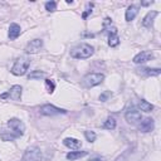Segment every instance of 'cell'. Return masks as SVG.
Masks as SVG:
<instances>
[{
  "instance_id": "6da1fadb",
  "label": "cell",
  "mask_w": 161,
  "mask_h": 161,
  "mask_svg": "<svg viewBox=\"0 0 161 161\" xmlns=\"http://www.w3.org/2000/svg\"><path fill=\"white\" fill-rule=\"evenodd\" d=\"M93 53H94V48L91 44L82 43L70 50V57L74 59H87V58L92 57Z\"/></svg>"
},
{
  "instance_id": "7a4b0ae2",
  "label": "cell",
  "mask_w": 161,
  "mask_h": 161,
  "mask_svg": "<svg viewBox=\"0 0 161 161\" xmlns=\"http://www.w3.org/2000/svg\"><path fill=\"white\" fill-rule=\"evenodd\" d=\"M29 65H30V58L23 55V57L18 58V59L15 60V63H14V65L11 67V70H10V72H11L14 75H18V77H19V75H24V74L26 73Z\"/></svg>"
},
{
  "instance_id": "3957f363",
  "label": "cell",
  "mask_w": 161,
  "mask_h": 161,
  "mask_svg": "<svg viewBox=\"0 0 161 161\" xmlns=\"http://www.w3.org/2000/svg\"><path fill=\"white\" fill-rule=\"evenodd\" d=\"M104 79V75L102 73H88L87 75L83 77L82 79V83L84 87L87 88H92V87H96L98 84H101Z\"/></svg>"
},
{
  "instance_id": "277c9868",
  "label": "cell",
  "mask_w": 161,
  "mask_h": 161,
  "mask_svg": "<svg viewBox=\"0 0 161 161\" xmlns=\"http://www.w3.org/2000/svg\"><path fill=\"white\" fill-rule=\"evenodd\" d=\"M21 161H42V152L40 148L36 146L28 147L21 157Z\"/></svg>"
},
{
  "instance_id": "5b68a950",
  "label": "cell",
  "mask_w": 161,
  "mask_h": 161,
  "mask_svg": "<svg viewBox=\"0 0 161 161\" xmlns=\"http://www.w3.org/2000/svg\"><path fill=\"white\" fill-rule=\"evenodd\" d=\"M21 93H23V88H21V86L15 84V86H13V87L9 89V92L0 94V99H5V98L9 97V98L13 99V101H20V98H21Z\"/></svg>"
},
{
  "instance_id": "8992f818",
  "label": "cell",
  "mask_w": 161,
  "mask_h": 161,
  "mask_svg": "<svg viewBox=\"0 0 161 161\" xmlns=\"http://www.w3.org/2000/svg\"><path fill=\"white\" fill-rule=\"evenodd\" d=\"M40 113L44 116H57V114H65L67 111L59 107H55L54 104H43L40 107Z\"/></svg>"
},
{
  "instance_id": "52a82bcc",
  "label": "cell",
  "mask_w": 161,
  "mask_h": 161,
  "mask_svg": "<svg viewBox=\"0 0 161 161\" xmlns=\"http://www.w3.org/2000/svg\"><path fill=\"white\" fill-rule=\"evenodd\" d=\"M125 118L126 121L130 123V125H136L137 122H140L142 119V116H141V112L135 108V107H130L126 113H125Z\"/></svg>"
},
{
  "instance_id": "ba28073f",
  "label": "cell",
  "mask_w": 161,
  "mask_h": 161,
  "mask_svg": "<svg viewBox=\"0 0 161 161\" xmlns=\"http://www.w3.org/2000/svg\"><path fill=\"white\" fill-rule=\"evenodd\" d=\"M8 126L10 127V130H13V132L16 136H21L25 132V125L19 118H10L8 121Z\"/></svg>"
},
{
  "instance_id": "9c48e42d",
  "label": "cell",
  "mask_w": 161,
  "mask_h": 161,
  "mask_svg": "<svg viewBox=\"0 0 161 161\" xmlns=\"http://www.w3.org/2000/svg\"><path fill=\"white\" fill-rule=\"evenodd\" d=\"M42 48H43V40L36 38V39L30 40V42L26 44V47H25V52L29 53V54H35V53L40 52Z\"/></svg>"
},
{
  "instance_id": "30bf717a",
  "label": "cell",
  "mask_w": 161,
  "mask_h": 161,
  "mask_svg": "<svg viewBox=\"0 0 161 161\" xmlns=\"http://www.w3.org/2000/svg\"><path fill=\"white\" fill-rule=\"evenodd\" d=\"M152 58H153L152 52H150V50H142V52H140L138 54H136L133 57L132 62L135 64H142V63H146V62L151 60Z\"/></svg>"
},
{
  "instance_id": "8fae6325",
  "label": "cell",
  "mask_w": 161,
  "mask_h": 161,
  "mask_svg": "<svg viewBox=\"0 0 161 161\" xmlns=\"http://www.w3.org/2000/svg\"><path fill=\"white\" fill-rule=\"evenodd\" d=\"M153 127H155L153 119L150 118V117H146V118H143V119L141 121V123H140V126H138V130H140V132L147 133V132H151V131L153 130Z\"/></svg>"
},
{
  "instance_id": "7c38bea8",
  "label": "cell",
  "mask_w": 161,
  "mask_h": 161,
  "mask_svg": "<svg viewBox=\"0 0 161 161\" xmlns=\"http://www.w3.org/2000/svg\"><path fill=\"white\" fill-rule=\"evenodd\" d=\"M157 15H158V11H155V10L148 11V13L146 14V16L142 19V26H145V28H151L152 24H153L155 18H156Z\"/></svg>"
},
{
  "instance_id": "4fadbf2b",
  "label": "cell",
  "mask_w": 161,
  "mask_h": 161,
  "mask_svg": "<svg viewBox=\"0 0 161 161\" xmlns=\"http://www.w3.org/2000/svg\"><path fill=\"white\" fill-rule=\"evenodd\" d=\"M63 145L67 146V147L70 148V150H78V148L82 147V142H80L79 140H77V138H73V137H67V138H64V140H63Z\"/></svg>"
},
{
  "instance_id": "5bb4252c",
  "label": "cell",
  "mask_w": 161,
  "mask_h": 161,
  "mask_svg": "<svg viewBox=\"0 0 161 161\" xmlns=\"http://www.w3.org/2000/svg\"><path fill=\"white\" fill-rule=\"evenodd\" d=\"M20 34H21L20 25H18L16 23H11L10 26H9V39L10 40H15Z\"/></svg>"
},
{
  "instance_id": "9a60e30c",
  "label": "cell",
  "mask_w": 161,
  "mask_h": 161,
  "mask_svg": "<svg viewBox=\"0 0 161 161\" xmlns=\"http://www.w3.org/2000/svg\"><path fill=\"white\" fill-rule=\"evenodd\" d=\"M138 14V8L136 5H130L126 10V14H125V19L126 21H132Z\"/></svg>"
},
{
  "instance_id": "2e32d148",
  "label": "cell",
  "mask_w": 161,
  "mask_h": 161,
  "mask_svg": "<svg viewBox=\"0 0 161 161\" xmlns=\"http://www.w3.org/2000/svg\"><path fill=\"white\" fill-rule=\"evenodd\" d=\"M119 44V38L117 35V29L112 28V31H109L108 35V45L109 47H117Z\"/></svg>"
},
{
  "instance_id": "e0dca14e",
  "label": "cell",
  "mask_w": 161,
  "mask_h": 161,
  "mask_svg": "<svg viewBox=\"0 0 161 161\" xmlns=\"http://www.w3.org/2000/svg\"><path fill=\"white\" fill-rule=\"evenodd\" d=\"M88 152L87 151H70L67 153V160H70V161H74L77 158H80L83 156H87Z\"/></svg>"
},
{
  "instance_id": "ac0fdd59",
  "label": "cell",
  "mask_w": 161,
  "mask_h": 161,
  "mask_svg": "<svg viewBox=\"0 0 161 161\" xmlns=\"http://www.w3.org/2000/svg\"><path fill=\"white\" fill-rule=\"evenodd\" d=\"M140 74H143V75H158L161 73V69L160 68H141L138 69Z\"/></svg>"
},
{
  "instance_id": "d6986e66",
  "label": "cell",
  "mask_w": 161,
  "mask_h": 161,
  "mask_svg": "<svg viewBox=\"0 0 161 161\" xmlns=\"http://www.w3.org/2000/svg\"><path fill=\"white\" fill-rule=\"evenodd\" d=\"M16 137H19V136H16V135L13 133V132L9 133L6 130H3L1 133H0V138H1L3 141H13V140H15Z\"/></svg>"
},
{
  "instance_id": "ffe728a7",
  "label": "cell",
  "mask_w": 161,
  "mask_h": 161,
  "mask_svg": "<svg viewBox=\"0 0 161 161\" xmlns=\"http://www.w3.org/2000/svg\"><path fill=\"white\" fill-rule=\"evenodd\" d=\"M138 106H140V109L143 111V112H151L153 109V104H151L150 102H147L145 99H141L140 103H138Z\"/></svg>"
},
{
  "instance_id": "44dd1931",
  "label": "cell",
  "mask_w": 161,
  "mask_h": 161,
  "mask_svg": "<svg viewBox=\"0 0 161 161\" xmlns=\"http://www.w3.org/2000/svg\"><path fill=\"white\" fill-rule=\"evenodd\" d=\"M116 125H117L116 118L114 117H108L104 121V123H103V128H106V130H114L116 128Z\"/></svg>"
},
{
  "instance_id": "7402d4cb",
  "label": "cell",
  "mask_w": 161,
  "mask_h": 161,
  "mask_svg": "<svg viewBox=\"0 0 161 161\" xmlns=\"http://www.w3.org/2000/svg\"><path fill=\"white\" fill-rule=\"evenodd\" d=\"M45 77V73L42 70H33L28 74V79H42Z\"/></svg>"
},
{
  "instance_id": "603a6c76",
  "label": "cell",
  "mask_w": 161,
  "mask_h": 161,
  "mask_svg": "<svg viewBox=\"0 0 161 161\" xmlns=\"http://www.w3.org/2000/svg\"><path fill=\"white\" fill-rule=\"evenodd\" d=\"M84 137L88 142H94L97 138V135L93 131H84Z\"/></svg>"
},
{
  "instance_id": "cb8c5ba5",
  "label": "cell",
  "mask_w": 161,
  "mask_h": 161,
  "mask_svg": "<svg viewBox=\"0 0 161 161\" xmlns=\"http://www.w3.org/2000/svg\"><path fill=\"white\" fill-rule=\"evenodd\" d=\"M45 10L49 13H53L57 10V3L55 1H47L45 3Z\"/></svg>"
},
{
  "instance_id": "d4e9b609",
  "label": "cell",
  "mask_w": 161,
  "mask_h": 161,
  "mask_svg": "<svg viewBox=\"0 0 161 161\" xmlns=\"http://www.w3.org/2000/svg\"><path fill=\"white\" fill-rule=\"evenodd\" d=\"M45 86H47V89H48V93H53L54 89H55V83L52 80V79H45Z\"/></svg>"
},
{
  "instance_id": "484cf974",
  "label": "cell",
  "mask_w": 161,
  "mask_h": 161,
  "mask_svg": "<svg viewBox=\"0 0 161 161\" xmlns=\"http://www.w3.org/2000/svg\"><path fill=\"white\" fill-rule=\"evenodd\" d=\"M112 96V92L111 91H104L103 93H101V96H99V101L101 102H106V101H108V98Z\"/></svg>"
},
{
  "instance_id": "4316f807",
  "label": "cell",
  "mask_w": 161,
  "mask_h": 161,
  "mask_svg": "<svg viewBox=\"0 0 161 161\" xmlns=\"http://www.w3.org/2000/svg\"><path fill=\"white\" fill-rule=\"evenodd\" d=\"M108 24H112V19L111 18H106L104 21H103V28H106Z\"/></svg>"
},
{
  "instance_id": "83f0119b",
  "label": "cell",
  "mask_w": 161,
  "mask_h": 161,
  "mask_svg": "<svg viewBox=\"0 0 161 161\" xmlns=\"http://www.w3.org/2000/svg\"><path fill=\"white\" fill-rule=\"evenodd\" d=\"M91 13H92V10H89V9H87V11H84V13L82 14V18H83V19H87V16H88V15H89Z\"/></svg>"
},
{
  "instance_id": "f1b7e54d",
  "label": "cell",
  "mask_w": 161,
  "mask_h": 161,
  "mask_svg": "<svg viewBox=\"0 0 161 161\" xmlns=\"http://www.w3.org/2000/svg\"><path fill=\"white\" fill-rule=\"evenodd\" d=\"M114 161H126V155L123 153V155H121V156H118Z\"/></svg>"
},
{
  "instance_id": "f546056e",
  "label": "cell",
  "mask_w": 161,
  "mask_h": 161,
  "mask_svg": "<svg viewBox=\"0 0 161 161\" xmlns=\"http://www.w3.org/2000/svg\"><path fill=\"white\" fill-rule=\"evenodd\" d=\"M151 4H153V1H142L141 3L142 6H147V5H151Z\"/></svg>"
},
{
  "instance_id": "4dcf8cb0",
  "label": "cell",
  "mask_w": 161,
  "mask_h": 161,
  "mask_svg": "<svg viewBox=\"0 0 161 161\" xmlns=\"http://www.w3.org/2000/svg\"><path fill=\"white\" fill-rule=\"evenodd\" d=\"M89 161H104L102 157H98V156H96V157H93V158H91Z\"/></svg>"
}]
</instances>
